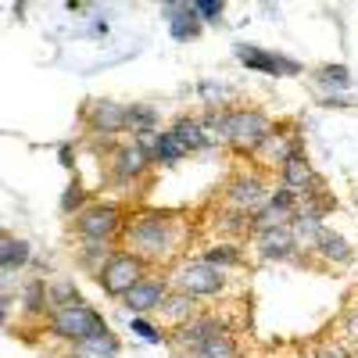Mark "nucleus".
Returning a JSON list of instances; mask_svg holds the SVG:
<instances>
[{
    "mask_svg": "<svg viewBox=\"0 0 358 358\" xmlns=\"http://www.w3.org/2000/svg\"><path fill=\"white\" fill-rule=\"evenodd\" d=\"M169 29H172V36H176V40H190V36H197V33H201V18H197L194 4H190L183 15H176V18L169 22Z\"/></svg>",
    "mask_w": 358,
    "mask_h": 358,
    "instance_id": "22",
    "label": "nucleus"
},
{
    "mask_svg": "<svg viewBox=\"0 0 358 358\" xmlns=\"http://www.w3.org/2000/svg\"><path fill=\"white\" fill-rule=\"evenodd\" d=\"M219 334H226V322L219 315H197V319H190L183 326H176V330H172V344L187 348V351H197L204 341H212Z\"/></svg>",
    "mask_w": 358,
    "mask_h": 358,
    "instance_id": "7",
    "label": "nucleus"
},
{
    "mask_svg": "<svg viewBox=\"0 0 358 358\" xmlns=\"http://www.w3.org/2000/svg\"><path fill=\"white\" fill-rule=\"evenodd\" d=\"M204 262H212V265H233V262H241V251H236V248H215V251H208Z\"/></svg>",
    "mask_w": 358,
    "mask_h": 358,
    "instance_id": "27",
    "label": "nucleus"
},
{
    "mask_svg": "<svg viewBox=\"0 0 358 358\" xmlns=\"http://www.w3.org/2000/svg\"><path fill=\"white\" fill-rule=\"evenodd\" d=\"M158 126V115H155V108H147V104H136V108H129V133H151Z\"/></svg>",
    "mask_w": 358,
    "mask_h": 358,
    "instance_id": "25",
    "label": "nucleus"
},
{
    "mask_svg": "<svg viewBox=\"0 0 358 358\" xmlns=\"http://www.w3.org/2000/svg\"><path fill=\"white\" fill-rule=\"evenodd\" d=\"M315 251H319L326 262H334V265H337V262H351V244L344 241L341 233H330V229L322 233V241H319Z\"/></svg>",
    "mask_w": 358,
    "mask_h": 358,
    "instance_id": "19",
    "label": "nucleus"
},
{
    "mask_svg": "<svg viewBox=\"0 0 358 358\" xmlns=\"http://www.w3.org/2000/svg\"><path fill=\"white\" fill-rule=\"evenodd\" d=\"M176 287L190 297H208V294H219L226 287V273L212 262H190L176 273Z\"/></svg>",
    "mask_w": 358,
    "mask_h": 358,
    "instance_id": "5",
    "label": "nucleus"
},
{
    "mask_svg": "<svg viewBox=\"0 0 358 358\" xmlns=\"http://www.w3.org/2000/svg\"><path fill=\"white\" fill-rule=\"evenodd\" d=\"M162 319L165 322H176V326H183L194 319V297L190 294H165V301L158 305Z\"/></svg>",
    "mask_w": 358,
    "mask_h": 358,
    "instance_id": "16",
    "label": "nucleus"
},
{
    "mask_svg": "<svg viewBox=\"0 0 358 358\" xmlns=\"http://www.w3.org/2000/svg\"><path fill=\"white\" fill-rule=\"evenodd\" d=\"M294 251H297V241H294V229H290V226L258 233V255H262V258H268V262H287V258H294Z\"/></svg>",
    "mask_w": 358,
    "mask_h": 358,
    "instance_id": "11",
    "label": "nucleus"
},
{
    "mask_svg": "<svg viewBox=\"0 0 358 358\" xmlns=\"http://www.w3.org/2000/svg\"><path fill=\"white\" fill-rule=\"evenodd\" d=\"M179 155H187V147L172 136V129L162 133V136H158V147H155V162H162V165H176Z\"/></svg>",
    "mask_w": 358,
    "mask_h": 358,
    "instance_id": "23",
    "label": "nucleus"
},
{
    "mask_svg": "<svg viewBox=\"0 0 358 358\" xmlns=\"http://www.w3.org/2000/svg\"><path fill=\"white\" fill-rule=\"evenodd\" d=\"M290 229H294V241H297V248H319V241H322V222L315 219V215H308V212H301V215H294L290 219Z\"/></svg>",
    "mask_w": 358,
    "mask_h": 358,
    "instance_id": "15",
    "label": "nucleus"
},
{
    "mask_svg": "<svg viewBox=\"0 0 358 358\" xmlns=\"http://www.w3.org/2000/svg\"><path fill=\"white\" fill-rule=\"evenodd\" d=\"M147 165H151V155H147L143 143H129L115 155V176L118 179H136V176L147 172Z\"/></svg>",
    "mask_w": 358,
    "mask_h": 358,
    "instance_id": "14",
    "label": "nucleus"
},
{
    "mask_svg": "<svg viewBox=\"0 0 358 358\" xmlns=\"http://www.w3.org/2000/svg\"><path fill=\"white\" fill-rule=\"evenodd\" d=\"M62 162L72 169V147H62Z\"/></svg>",
    "mask_w": 358,
    "mask_h": 358,
    "instance_id": "33",
    "label": "nucleus"
},
{
    "mask_svg": "<svg viewBox=\"0 0 358 358\" xmlns=\"http://www.w3.org/2000/svg\"><path fill=\"white\" fill-rule=\"evenodd\" d=\"M83 201H86V190H83V183L76 179V183L65 190V197H62V212H65V215H79Z\"/></svg>",
    "mask_w": 358,
    "mask_h": 358,
    "instance_id": "26",
    "label": "nucleus"
},
{
    "mask_svg": "<svg viewBox=\"0 0 358 358\" xmlns=\"http://www.w3.org/2000/svg\"><path fill=\"white\" fill-rule=\"evenodd\" d=\"M133 334H140L143 341H151V344H158V341H162L155 326H151V322H143V319H133Z\"/></svg>",
    "mask_w": 358,
    "mask_h": 358,
    "instance_id": "30",
    "label": "nucleus"
},
{
    "mask_svg": "<svg viewBox=\"0 0 358 358\" xmlns=\"http://www.w3.org/2000/svg\"><path fill=\"white\" fill-rule=\"evenodd\" d=\"M50 334L54 337H65V341H90L97 334H108L104 319L90 308V305H65V308H54L50 312Z\"/></svg>",
    "mask_w": 358,
    "mask_h": 358,
    "instance_id": "2",
    "label": "nucleus"
},
{
    "mask_svg": "<svg viewBox=\"0 0 358 358\" xmlns=\"http://www.w3.org/2000/svg\"><path fill=\"white\" fill-rule=\"evenodd\" d=\"M22 301H25V312H43L47 301H50V287H47L43 280H33V283L25 287Z\"/></svg>",
    "mask_w": 358,
    "mask_h": 358,
    "instance_id": "24",
    "label": "nucleus"
},
{
    "mask_svg": "<svg viewBox=\"0 0 358 358\" xmlns=\"http://www.w3.org/2000/svg\"><path fill=\"white\" fill-rule=\"evenodd\" d=\"M194 358H241V351H236V341H233L229 334H219V337H212V341H204V344L194 351Z\"/></svg>",
    "mask_w": 358,
    "mask_h": 358,
    "instance_id": "20",
    "label": "nucleus"
},
{
    "mask_svg": "<svg viewBox=\"0 0 358 358\" xmlns=\"http://www.w3.org/2000/svg\"><path fill=\"white\" fill-rule=\"evenodd\" d=\"M126 233H129V241H133L140 258H169L176 251V241H179L176 219L165 215V212H147Z\"/></svg>",
    "mask_w": 358,
    "mask_h": 358,
    "instance_id": "1",
    "label": "nucleus"
},
{
    "mask_svg": "<svg viewBox=\"0 0 358 358\" xmlns=\"http://www.w3.org/2000/svg\"><path fill=\"white\" fill-rule=\"evenodd\" d=\"M165 301V283L162 280H140L129 294H126V308L129 312H155Z\"/></svg>",
    "mask_w": 358,
    "mask_h": 358,
    "instance_id": "12",
    "label": "nucleus"
},
{
    "mask_svg": "<svg viewBox=\"0 0 358 358\" xmlns=\"http://www.w3.org/2000/svg\"><path fill=\"white\" fill-rule=\"evenodd\" d=\"M143 268H147V258L133 255V251H118V255H108V262L101 265V287L111 294V297H126L140 280H143Z\"/></svg>",
    "mask_w": 358,
    "mask_h": 358,
    "instance_id": "3",
    "label": "nucleus"
},
{
    "mask_svg": "<svg viewBox=\"0 0 358 358\" xmlns=\"http://www.w3.org/2000/svg\"><path fill=\"white\" fill-rule=\"evenodd\" d=\"M115 355H118V337L115 334H97L90 341H79L72 358H115Z\"/></svg>",
    "mask_w": 358,
    "mask_h": 358,
    "instance_id": "17",
    "label": "nucleus"
},
{
    "mask_svg": "<svg viewBox=\"0 0 358 358\" xmlns=\"http://www.w3.org/2000/svg\"><path fill=\"white\" fill-rule=\"evenodd\" d=\"M236 57L255 69V72H265V76H297L301 65L290 62V57H280V54H268V50H258V47H248V43H236Z\"/></svg>",
    "mask_w": 358,
    "mask_h": 358,
    "instance_id": "8",
    "label": "nucleus"
},
{
    "mask_svg": "<svg viewBox=\"0 0 358 358\" xmlns=\"http://www.w3.org/2000/svg\"><path fill=\"white\" fill-rule=\"evenodd\" d=\"M86 122H90V129L101 133V136H115V133L129 129V108L115 104V101H94Z\"/></svg>",
    "mask_w": 358,
    "mask_h": 358,
    "instance_id": "9",
    "label": "nucleus"
},
{
    "mask_svg": "<svg viewBox=\"0 0 358 358\" xmlns=\"http://www.w3.org/2000/svg\"><path fill=\"white\" fill-rule=\"evenodd\" d=\"M194 11L201 18H219L226 8H222V0H194Z\"/></svg>",
    "mask_w": 358,
    "mask_h": 358,
    "instance_id": "28",
    "label": "nucleus"
},
{
    "mask_svg": "<svg viewBox=\"0 0 358 358\" xmlns=\"http://www.w3.org/2000/svg\"><path fill=\"white\" fill-rule=\"evenodd\" d=\"M229 201L241 208V212H255L258 204H265V187L258 176H236L229 187Z\"/></svg>",
    "mask_w": 358,
    "mask_h": 358,
    "instance_id": "13",
    "label": "nucleus"
},
{
    "mask_svg": "<svg viewBox=\"0 0 358 358\" xmlns=\"http://www.w3.org/2000/svg\"><path fill=\"white\" fill-rule=\"evenodd\" d=\"M76 226L86 241H111V236L122 229V212L115 204H90L76 215Z\"/></svg>",
    "mask_w": 358,
    "mask_h": 358,
    "instance_id": "6",
    "label": "nucleus"
},
{
    "mask_svg": "<svg viewBox=\"0 0 358 358\" xmlns=\"http://www.w3.org/2000/svg\"><path fill=\"white\" fill-rule=\"evenodd\" d=\"M273 122L268 115L251 108V111H233V122H229V140L241 147V151H258V147L273 136Z\"/></svg>",
    "mask_w": 358,
    "mask_h": 358,
    "instance_id": "4",
    "label": "nucleus"
},
{
    "mask_svg": "<svg viewBox=\"0 0 358 358\" xmlns=\"http://www.w3.org/2000/svg\"><path fill=\"white\" fill-rule=\"evenodd\" d=\"M172 136L187 147V151H197V147L204 143V122H194V118H179V122L172 126Z\"/></svg>",
    "mask_w": 358,
    "mask_h": 358,
    "instance_id": "21",
    "label": "nucleus"
},
{
    "mask_svg": "<svg viewBox=\"0 0 358 358\" xmlns=\"http://www.w3.org/2000/svg\"><path fill=\"white\" fill-rule=\"evenodd\" d=\"M25 262H29V244L11 236V233H4V244H0V265H4V273H15Z\"/></svg>",
    "mask_w": 358,
    "mask_h": 358,
    "instance_id": "18",
    "label": "nucleus"
},
{
    "mask_svg": "<svg viewBox=\"0 0 358 358\" xmlns=\"http://www.w3.org/2000/svg\"><path fill=\"white\" fill-rule=\"evenodd\" d=\"M315 358H351V351H348L344 344H322V348L315 351Z\"/></svg>",
    "mask_w": 358,
    "mask_h": 358,
    "instance_id": "31",
    "label": "nucleus"
},
{
    "mask_svg": "<svg viewBox=\"0 0 358 358\" xmlns=\"http://www.w3.org/2000/svg\"><path fill=\"white\" fill-rule=\"evenodd\" d=\"M319 79L337 83V86H348V69H344V65H330V69H322V72H319Z\"/></svg>",
    "mask_w": 358,
    "mask_h": 358,
    "instance_id": "29",
    "label": "nucleus"
},
{
    "mask_svg": "<svg viewBox=\"0 0 358 358\" xmlns=\"http://www.w3.org/2000/svg\"><path fill=\"white\" fill-rule=\"evenodd\" d=\"M344 330H348V337H351V341H358V308L344 315Z\"/></svg>",
    "mask_w": 358,
    "mask_h": 358,
    "instance_id": "32",
    "label": "nucleus"
},
{
    "mask_svg": "<svg viewBox=\"0 0 358 358\" xmlns=\"http://www.w3.org/2000/svg\"><path fill=\"white\" fill-rule=\"evenodd\" d=\"M283 187L290 194H315V190H322L319 176L312 172V165H308V158L301 151L283 158Z\"/></svg>",
    "mask_w": 358,
    "mask_h": 358,
    "instance_id": "10",
    "label": "nucleus"
}]
</instances>
